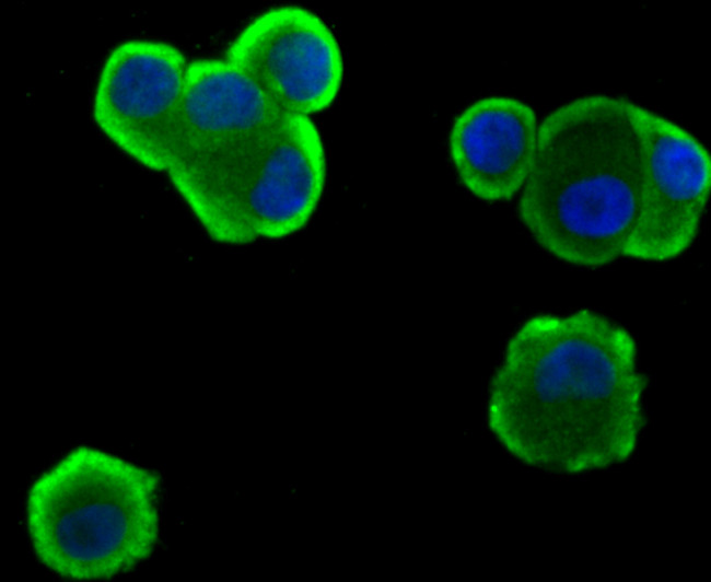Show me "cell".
Instances as JSON below:
<instances>
[{
  "label": "cell",
  "instance_id": "obj_8",
  "mask_svg": "<svg viewBox=\"0 0 711 582\" xmlns=\"http://www.w3.org/2000/svg\"><path fill=\"white\" fill-rule=\"evenodd\" d=\"M538 126L534 108L513 96L481 97L459 112L447 146L465 189L487 202L518 195L533 164Z\"/></svg>",
  "mask_w": 711,
  "mask_h": 582
},
{
  "label": "cell",
  "instance_id": "obj_5",
  "mask_svg": "<svg viewBox=\"0 0 711 582\" xmlns=\"http://www.w3.org/2000/svg\"><path fill=\"white\" fill-rule=\"evenodd\" d=\"M639 132L637 209L623 257L668 261L699 234L710 196V154L687 129L644 106Z\"/></svg>",
  "mask_w": 711,
  "mask_h": 582
},
{
  "label": "cell",
  "instance_id": "obj_3",
  "mask_svg": "<svg viewBox=\"0 0 711 582\" xmlns=\"http://www.w3.org/2000/svg\"><path fill=\"white\" fill-rule=\"evenodd\" d=\"M159 478L78 446L30 486L25 520L37 559L72 581L108 580L145 561L159 537Z\"/></svg>",
  "mask_w": 711,
  "mask_h": 582
},
{
  "label": "cell",
  "instance_id": "obj_9",
  "mask_svg": "<svg viewBox=\"0 0 711 582\" xmlns=\"http://www.w3.org/2000/svg\"><path fill=\"white\" fill-rule=\"evenodd\" d=\"M285 116L226 58L189 61L177 146L170 168L219 152Z\"/></svg>",
  "mask_w": 711,
  "mask_h": 582
},
{
  "label": "cell",
  "instance_id": "obj_7",
  "mask_svg": "<svg viewBox=\"0 0 711 582\" xmlns=\"http://www.w3.org/2000/svg\"><path fill=\"white\" fill-rule=\"evenodd\" d=\"M326 153L311 117L288 115L268 131L242 211L243 243L275 241L312 219L326 183Z\"/></svg>",
  "mask_w": 711,
  "mask_h": 582
},
{
  "label": "cell",
  "instance_id": "obj_2",
  "mask_svg": "<svg viewBox=\"0 0 711 582\" xmlns=\"http://www.w3.org/2000/svg\"><path fill=\"white\" fill-rule=\"evenodd\" d=\"M641 108L590 94L559 105L538 126L517 216L553 258L594 269L623 257L637 209Z\"/></svg>",
  "mask_w": 711,
  "mask_h": 582
},
{
  "label": "cell",
  "instance_id": "obj_4",
  "mask_svg": "<svg viewBox=\"0 0 711 582\" xmlns=\"http://www.w3.org/2000/svg\"><path fill=\"white\" fill-rule=\"evenodd\" d=\"M189 61L175 45L129 38L98 72L92 117L98 130L145 168L167 172L176 151Z\"/></svg>",
  "mask_w": 711,
  "mask_h": 582
},
{
  "label": "cell",
  "instance_id": "obj_6",
  "mask_svg": "<svg viewBox=\"0 0 711 582\" xmlns=\"http://www.w3.org/2000/svg\"><path fill=\"white\" fill-rule=\"evenodd\" d=\"M225 58L287 115L327 109L343 79L339 43L313 11L279 5L255 16L229 45Z\"/></svg>",
  "mask_w": 711,
  "mask_h": 582
},
{
  "label": "cell",
  "instance_id": "obj_1",
  "mask_svg": "<svg viewBox=\"0 0 711 582\" xmlns=\"http://www.w3.org/2000/svg\"><path fill=\"white\" fill-rule=\"evenodd\" d=\"M646 377L632 334L590 309L544 313L509 337L486 421L518 462L573 476L626 462L644 426Z\"/></svg>",
  "mask_w": 711,
  "mask_h": 582
}]
</instances>
